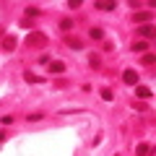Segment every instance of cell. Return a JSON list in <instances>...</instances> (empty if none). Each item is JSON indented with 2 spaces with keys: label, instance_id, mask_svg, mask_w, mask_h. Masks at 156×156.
Segmentation results:
<instances>
[{
  "label": "cell",
  "instance_id": "obj_1",
  "mask_svg": "<svg viewBox=\"0 0 156 156\" xmlns=\"http://www.w3.org/2000/svg\"><path fill=\"white\" fill-rule=\"evenodd\" d=\"M47 42H50V39H47V34L37 31V29H31V31L26 34V39H23V44H26V47H39V50H42V47H47Z\"/></svg>",
  "mask_w": 156,
  "mask_h": 156
},
{
  "label": "cell",
  "instance_id": "obj_2",
  "mask_svg": "<svg viewBox=\"0 0 156 156\" xmlns=\"http://www.w3.org/2000/svg\"><path fill=\"white\" fill-rule=\"evenodd\" d=\"M16 44H18V39L13 37V34H5L3 42H0V50H3V52H13V50H16Z\"/></svg>",
  "mask_w": 156,
  "mask_h": 156
},
{
  "label": "cell",
  "instance_id": "obj_3",
  "mask_svg": "<svg viewBox=\"0 0 156 156\" xmlns=\"http://www.w3.org/2000/svg\"><path fill=\"white\" fill-rule=\"evenodd\" d=\"M62 42H65L68 47H73V50H83V39L73 37V34H65V37H62Z\"/></svg>",
  "mask_w": 156,
  "mask_h": 156
},
{
  "label": "cell",
  "instance_id": "obj_4",
  "mask_svg": "<svg viewBox=\"0 0 156 156\" xmlns=\"http://www.w3.org/2000/svg\"><path fill=\"white\" fill-rule=\"evenodd\" d=\"M133 21L135 23H151V11H135L133 13Z\"/></svg>",
  "mask_w": 156,
  "mask_h": 156
},
{
  "label": "cell",
  "instance_id": "obj_5",
  "mask_svg": "<svg viewBox=\"0 0 156 156\" xmlns=\"http://www.w3.org/2000/svg\"><path fill=\"white\" fill-rule=\"evenodd\" d=\"M122 81H125L128 86H138V73H135V70H130V68H128V70L122 73Z\"/></svg>",
  "mask_w": 156,
  "mask_h": 156
},
{
  "label": "cell",
  "instance_id": "obj_6",
  "mask_svg": "<svg viewBox=\"0 0 156 156\" xmlns=\"http://www.w3.org/2000/svg\"><path fill=\"white\" fill-rule=\"evenodd\" d=\"M47 70L55 73V76H60V73H65V62H62V60H52L50 65H47Z\"/></svg>",
  "mask_w": 156,
  "mask_h": 156
},
{
  "label": "cell",
  "instance_id": "obj_7",
  "mask_svg": "<svg viewBox=\"0 0 156 156\" xmlns=\"http://www.w3.org/2000/svg\"><path fill=\"white\" fill-rule=\"evenodd\" d=\"M94 5H96V11H115L117 3H115V0H107V3H104V0H96Z\"/></svg>",
  "mask_w": 156,
  "mask_h": 156
},
{
  "label": "cell",
  "instance_id": "obj_8",
  "mask_svg": "<svg viewBox=\"0 0 156 156\" xmlns=\"http://www.w3.org/2000/svg\"><path fill=\"white\" fill-rule=\"evenodd\" d=\"M138 34L146 39V42H148V39H154V26H151V23H143V26L138 29Z\"/></svg>",
  "mask_w": 156,
  "mask_h": 156
},
{
  "label": "cell",
  "instance_id": "obj_9",
  "mask_svg": "<svg viewBox=\"0 0 156 156\" xmlns=\"http://www.w3.org/2000/svg\"><path fill=\"white\" fill-rule=\"evenodd\" d=\"M135 96L138 99H151V89L148 86H135Z\"/></svg>",
  "mask_w": 156,
  "mask_h": 156
},
{
  "label": "cell",
  "instance_id": "obj_10",
  "mask_svg": "<svg viewBox=\"0 0 156 156\" xmlns=\"http://www.w3.org/2000/svg\"><path fill=\"white\" fill-rule=\"evenodd\" d=\"M89 65L91 68H101V55L99 52H89Z\"/></svg>",
  "mask_w": 156,
  "mask_h": 156
},
{
  "label": "cell",
  "instance_id": "obj_11",
  "mask_svg": "<svg viewBox=\"0 0 156 156\" xmlns=\"http://www.w3.org/2000/svg\"><path fill=\"white\" fill-rule=\"evenodd\" d=\"M135 154H138V156H151V154H154V148H151L148 143H138V148H135Z\"/></svg>",
  "mask_w": 156,
  "mask_h": 156
},
{
  "label": "cell",
  "instance_id": "obj_12",
  "mask_svg": "<svg viewBox=\"0 0 156 156\" xmlns=\"http://www.w3.org/2000/svg\"><path fill=\"white\" fill-rule=\"evenodd\" d=\"M89 37H91V39H96V42H101V39H104V29H99V26L89 29Z\"/></svg>",
  "mask_w": 156,
  "mask_h": 156
},
{
  "label": "cell",
  "instance_id": "obj_13",
  "mask_svg": "<svg viewBox=\"0 0 156 156\" xmlns=\"http://www.w3.org/2000/svg\"><path fill=\"white\" fill-rule=\"evenodd\" d=\"M23 81H26V83H42L44 78L37 76V73H23Z\"/></svg>",
  "mask_w": 156,
  "mask_h": 156
},
{
  "label": "cell",
  "instance_id": "obj_14",
  "mask_svg": "<svg viewBox=\"0 0 156 156\" xmlns=\"http://www.w3.org/2000/svg\"><path fill=\"white\" fill-rule=\"evenodd\" d=\"M133 52H148V42H146V39H143V42H135Z\"/></svg>",
  "mask_w": 156,
  "mask_h": 156
},
{
  "label": "cell",
  "instance_id": "obj_15",
  "mask_svg": "<svg viewBox=\"0 0 156 156\" xmlns=\"http://www.w3.org/2000/svg\"><path fill=\"white\" fill-rule=\"evenodd\" d=\"M23 13H26V18H37V16H39V13H42V11H39L37 5H29V8H26V11H23Z\"/></svg>",
  "mask_w": 156,
  "mask_h": 156
},
{
  "label": "cell",
  "instance_id": "obj_16",
  "mask_svg": "<svg viewBox=\"0 0 156 156\" xmlns=\"http://www.w3.org/2000/svg\"><path fill=\"white\" fill-rule=\"evenodd\" d=\"M99 96H101L104 101H112V99H115V94H112V89H101V91H99Z\"/></svg>",
  "mask_w": 156,
  "mask_h": 156
},
{
  "label": "cell",
  "instance_id": "obj_17",
  "mask_svg": "<svg viewBox=\"0 0 156 156\" xmlns=\"http://www.w3.org/2000/svg\"><path fill=\"white\" fill-rule=\"evenodd\" d=\"M140 62H143V65H154V62H156L154 52H148V55H143V57H140Z\"/></svg>",
  "mask_w": 156,
  "mask_h": 156
},
{
  "label": "cell",
  "instance_id": "obj_18",
  "mask_svg": "<svg viewBox=\"0 0 156 156\" xmlns=\"http://www.w3.org/2000/svg\"><path fill=\"white\" fill-rule=\"evenodd\" d=\"M60 29H62V31H70V29H73V18H62V21H60Z\"/></svg>",
  "mask_w": 156,
  "mask_h": 156
},
{
  "label": "cell",
  "instance_id": "obj_19",
  "mask_svg": "<svg viewBox=\"0 0 156 156\" xmlns=\"http://www.w3.org/2000/svg\"><path fill=\"white\" fill-rule=\"evenodd\" d=\"M42 117H44L42 112H31V115H26V120L29 122H37V120H42Z\"/></svg>",
  "mask_w": 156,
  "mask_h": 156
},
{
  "label": "cell",
  "instance_id": "obj_20",
  "mask_svg": "<svg viewBox=\"0 0 156 156\" xmlns=\"http://www.w3.org/2000/svg\"><path fill=\"white\" fill-rule=\"evenodd\" d=\"M39 62H42V65H50V55H47V52H42V55H39Z\"/></svg>",
  "mask_w": 156,
  "mask_h": 156
},
{
  "label": "cell",
  "instance_id": "obj_21",
  "mask_svg": "<svg viewBox=\"0 0 156 156\" xmlns=\"http://www.w3.org/2000/svg\"><path fill=\"white\" fill-rule=\"evenodd\" d=\"M3 140H5V133H3V130H0V143H3Z\"/></svg>",
  "mask_w": 156,
  "mask_h": 156
}]
</instances>
